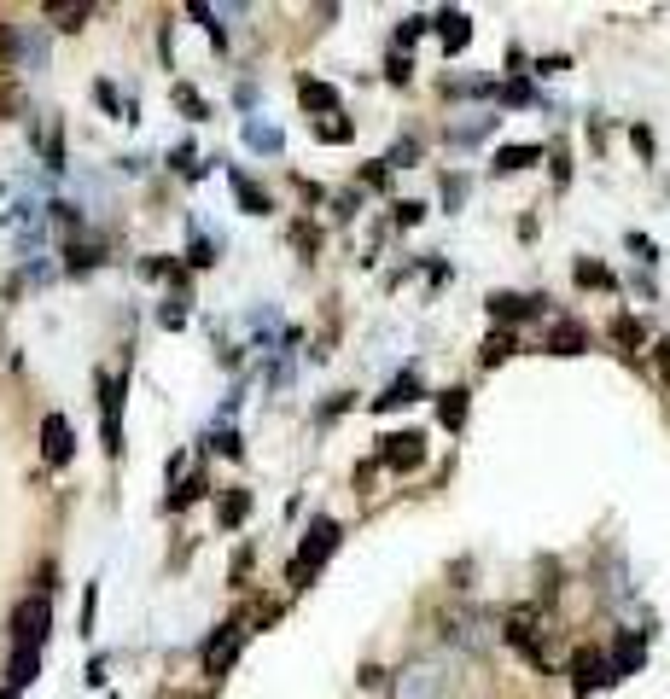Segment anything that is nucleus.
I'll return each instance as SVG.
<instances>
[{
  "instance_id": "nucleus-1",
  "label": "nucleus",
  "mask_w": 670,
  "mask_h": 699,
  "mask_svg": "<svg viewBox=\"0 0 670 699\" xmlns=\"http://www.w3.org/2000/svg\"><path fill=\"white\" fill-rule=\"evenodd\" d=\"M338 548V525L333 519H315L309 525V536H303V548H298V560H292V583H303V577H315L321 571V560Z\"/></svg>"
},
{
  "instance_id": "nucleus-2",
  "label": "nucleus",
  "mask_w": 670,
  "mask_h": 699,
  "mask_svg": "<svg viewBox=\"0 0 670 699\" xmlns=\"http://www.w3.org/2000/svg\"><path fill=\"white\" fill-rule=\"evenodd\" d=\"M245 624H239V618H228V624H222V630L210 635V647H204V670H210V676H228V670H234V659H239V647H245Z\"/></svg>"
},
{
  "instance_id": "nucleus-3",
  "label": "nucleus",
  "mask_w": 670,
  "mask_h": 699,
  "mask_svg": "<svg viewBox=\"0 0 670 699\" xmlns=\"http://www.w3.org/2000/svg\"><path fill=\"white\" fill-rule=\"evenodd\" d=\"M397 699H443V665L432 659H414L397 670Z\"/></svg>"
},
{
  "instance_id": "nucleus-4",
  "label": "nucleus",
  "mask_w": 670,
  "mask_h": 699,
  "mask_svg": "<svg viewBox=\"0 0 670 699\" xmlns=\"http://www.w3.org/2000/svg\"><path fill=\"white\" fill-rule=\"evenodd\" d=\"M379 461L391 466V472H414V466L426 461V437H420V432H391V437H379Z\"/></svg>"
},
{
  "instance_id": "nucleus-5",
  "label": "nucleus",
  "mask_w": 670,
  "mask_h": 699,
  "mask_svg": "<svg viewBox=\"0 0 670 699\" xmlns=\"http://www.w3.org/2000/svg\"><path fill=\"white\" fill-rule=\"evenodd\" d=\"M502 635H507V647H519V653H525L531 665H542V659H548V653H542V630H536L531 612H507Z\"/></svg>"
},
{
  "instance_id": "nucleus-6",
  "label": "nucleus",
  "mask_w": 670,
  "mask_h": 699,
  "mask_svg": "<svg viewBox=\"0 0 670 699\" xmlns=\"http://www.w3.org/2000/svg\"><path fill=\"white\" fill-rule=\"evenodd\" d=\"M12 630H18V647H41V635H47V595H35V600H24L18 612H12Z\"/></svg>"
},
{
  "instance_id": "nucleus-7",
  "label": "nucleus",
  "mask_w": 670,
  "mask_h": 699,
  "mask_svg": "<svg viewBox=\"0 0 670 699\" xmlns=\"http://www.w3.org/2000/svg\"><path fill=\"white\" fill-rule=\"evenodd\" d=\"M606 682H612L606 659L595 653V647H583V653L571 659V688H577V694H595V688H606Z\"/></svg>"
},
{
  "instance_id": "nucleus-8",
  "label": "nucleus",
  "mask_w": 670,
  "mask_h": 699,
  "mask_svg": "<svg viewBox=\"0 0 670 699\" xmlns=\"http://www.w3.org/2000/svg\"><path fill=\"white\" fill-rule=\"evenodd\" d=\"M70 449H76V443H70L65 414H47V420H41V455H47L53 466H65V461H70Z\"/></svg>"
},
{
  "instance_id": "nucleus-9",
  "label": "nucleus",
  "mask_w": 670,
  "mask_h": 699,
  "mask_svg": "<svg viewBox=\"0 0 670 699\" xmlns=\"http://www.w3.org/2000/svg\"><path fill=\"white\" fill-rule=\"evenodd\" d=\"M437 35H443V53H467L472 18L461 12V6H449V12H437Z\"/></svg>"
},
{
  "instance_id": "nucleus-10",
  "label": "nucleus",
  "mask_w": 670,
  "mask_h": 699,
  "mask_svg": "<svg viewBox=\"0 0 670 699\" xmlns=\"http://www.w3.org/2000/svg\"><path fill=\"white\" fill-rule=\"evenodd\" d=\"M490 315H496V321H531V315H542V298H525V292H490Z\"/></svg>"
},
{
  "instance_id": "nucleus-11",
  "label": "nucleus",
  "mask_w": 670,
  "mask_h": 699,
  "mask_svg": "<svg viewBox=\"0 0 670 699\" xmlns=\"http://www.w3.org/2000/svg\"><path fill=\"white\" fill-rule=\"evenodd\" d=\"M548 350H554V356H583V350H589V327H583V321H554V327H548Z\"/></svg>"
},
{
  "instance_id": "nucleus-12",
  "label": "nucleus",
  "mask_w": 670,
  "mask_h": 699,
  "mask_svg": "<svg viewBox=\"0 0 670 699\" xmlns=\"http://www.w3.org/2000/svg\"><path fill=\"white\" fill-rule=\"evenodd\" d=\"M641 659H647L641 635H636V630H624V635H618V653H612V665H606V670H612V682H618V676H630V670H636Z\"/></svg>"
},
{
  "instance_id": "nucleus-13",
  "label": "nucleus",
  "mask_w": 670,
  "mask_h": 699,
  "mask_svg": "<svg viewBox=\"0 0 670 699\" xmlns=\"http://www.w3.org/2000/svg\"><path fill=\"white\" fill-rule=\"evenodd\" d=\"M443 635H449V641H461V647H472V653H478V647H484V618H478V612H455V618L443 624Z\"/></svg>"
},
{
  "instance_id": "nucleus-14",
  "label": "nucleus",
  "mask_w": 670,
  "mask_h": 699,
  "mask_svg": "<svg viewBox=\"0 0 670 699\" xmlns=\"http://www.w3.org/2000/svg\"><path fill=\"white\" fill-rule=\"evenodd\" d=\"M298 100L309 105V111H327V117H338V88H333V82L303 76V82H298Z\"/></svg>"
},
{
  "instance_id": "nucleus-15",
  "label": "nucleus",
  "mask_w": 670,
  "mask_h": 699,
  "mask_svg": "<svg viewBox=\"0 0 670 699\" xmlns=\"http://www.w3.org/2000/svg\"><path fill=\"white\" fill-rule=\"evenodd\" d=\"M536 158H542V146H496V175H513V169H531Z\"/></svg>"
},
{
  "instance_id": "nucleus-16",
  "label": "nucleus",
  "mask_w": 670,
  "mask_h": 699,
  "mask_svg": "<svg viewBox=\"0 0 670 699\" xmlns=\"http://www.w3.org/2000/svg\"><path fill=\"white\" fill-rule=\"evenodd\" d=\"M414 397H420V379H414V373H402V379H391V385H385V397H373V408L385 414V408H397V402H414Z\"/></svg>"
},
{
  "instance_id": "nucleus-17",
  "label": "nucleus",
  "mask_w": 670,
  "mask_h": 699,
  "mask_svg": "<svg viewBox=\"0 0 670 699\" xmlns=\"http://www.w3.org/2000/svg\"><path fill=\"white\" fill-rule=\"evenodd\" d=\"M245 513H251V490H222V507H216V519L234 531V525H245Z\"/></svg>"
},
{
  "instance_id": "nucleus-18",
  "label": "nucleus",
  "mask_w": 670,
  "mask_h": 699,
  "mask_svg": "<svg viewBox=\"0 0 670 699\" xmlns=\"http://www.w3.org/2000/svg\"><path fill=\"white\" fill-rule=\"evenodd\" d=\"M234 193H239V210H251V216H263L268 210V193L251 181V175H239V169H234Z\"/></svg>"
},
{
  "instance_id": "nucleus-19",
  "label": "nucleus",
  "mask_w": 670,
  "mask_h": 699,
  "mask_svg": "<svg viewBox=\"0 0 670 699\" xmlns=\"http://www.w3.org/2000/svg\"><path fill=\"white\" fill-rule=\"evenodd\" d=\"M437 420L455 432V426L467 420V391H443V397H437Z\"/></svg>"
},
{
  "instance_id": "nucleus-20",
  "label": "nucleus",
  "mask_w": 670,
  "mask_h": 699,
  "mask_svg": "<svg viewBox=\"0 0 670 699\" xmlns=\"http://www.w3.org/2000/svg\"><path fill=\"white\" fill-rule=\"evenodd\" d=\"M513 350H519V344H513V333H490V338H484V356H478V362L496 367V362H507Z\"/></svg>"
},
{
  "instance_id": "nucleus-21",
  "label": "nucleus",
  "mask_w": 670,
  "mask_h": 699,
  "mask_svg": "<svg viewBox=\"0 0 670 699\" xmlns=\"http://www.w3.org/2000/svg\"><path fill=\"white\" fill-rule=\"evenodd\" d=\"M24 682H35V653L30 647H18V659H12V694H18Z\"/></svg>"
},
{
  "instance_id": "nucleus-22",
  "label": "nucleus",
  "mask_w": 670,
  "mask_h": 699,
  "mask_svg": "<svg viewBox=\"0 0 670 699\" xmlns=\"http://www.w3.org/2000/svg\"><path fill=\"white\" fill-rule=\"evenodd\" d=\"M88 12H94V6H53V24H59V30H82Z\"/></svg>"
},
{
  "instance_id": "nucleus-23",
  "label": "nucleus",
  "mask_w": 670,
  "mask_h": 699,
  "mask_svg": "<svg viewBox=\"0 0 670 699\" xmlns=\"http://www.w3.org/2000/svg\"><path fill=\"white\" fill-rule=\"evenodd\" d=\"M245 140H251V146H263V152H280V129H274V123H251Z\"/></svg>"
},
{
  "instance_id": "nucleus-24",
  "label": "nucleus",
  "mask_w": 670,
  "mask_h": 699,
  "mask_svg": "<svg viewBox=\"0 0 670 699\" xmlns=\"http://www.w3.org/2000/svg\"><path fill=\"white\" fill-rule=\"evenodd\" d=\"M612 338H618V344H641L647 333H641V321H636V315H618V321H612Z\"/></svg>"
},
{
  "instance_id": "nucleus-25",
  "label": "nucleus",
  "mask_w": 670,
  "mask_h": 699,
  "mask_svg": "<svg viewBox=\"0 0 670 699\" xmlns=\"http://www.w3.org/2000/svg\"><path fill=\"white\" fill-rule=\"evenodd\" d=\"M577 286H612V274H606L601 263H589V257H583V263H577Z\"/></svg>"
},
{
  "instance_id": "nucleus-26",
  "label": "nucleus",
  "mask_w": 670,
  "mask_h": 699,
  "mask_svg": "<svg viewBox=\"0 0 670 699\" xmlns=\"http://www.w3.org/2000/svg\"><path fill=\"white\" fill-rule=\"evenodd\" d=\"M315 134H321L327 146H344V140H350V134H356V129H350L344 117H333V123H321V129H315Z\"/></svg>"
},
{
  "instance_id": "nucleus-27",
  "label": "nucleus",
  "mask_w": 670,
  "mask_h": 699,
  "mask_svg": "<svg viewBox=\"0 0 670 699\" xmlns=\"http://www.w3.org/2000/svg\"><path fill=\"white\" fill-rule=\"evenodd\" d=\"M199 496H204V478H187V484L169 496V507H187V501H199Z\"/></svg>"
},
{
  "instance_id": "nucleus-28",
  "label": "nucleus",
  "mask_w": 670,
  "mask_h": 699,
  "mask_svg": "<svg viewBox=\"0 0 670 699\" xmlns=\"http://www.w3.org/2000/svg\"><path fill=\"white\" fill-rule=\"evenodd\" d=\"M175 105H181L187 117H204V100H199V94H193V88H175Z\"/></svg>"
},
{
  "instance_id": "nucleus-29",
  "label": "nucleus",
  "mask_w": 670,
  "mask_h": 699,
  "mask_svg": "<svg viewBox=\"0 0 670 699\" xmlns=\"http://www.w3.org/2000/svg\"><path fill=\"white\" fill-rule=\"evenodd\" d=\"M420 216H426V204H397V222H402V228H414Z\"/></svg>"
},
{
  "instance_id": "nucleus-30",
  "label": "nucleus",
  "mask_w": 670,
  "mask_h": 699,
  "mask_svg": "<svg viewBox=\"0 0 670 699\" xmlns=\"http://www.w3.org/2000/svg\"><path fill=\"white\" fill-rule=\"evenodd\" d=\"M502 100H507V105H525V100H531V88H525V82H507Z\"/></svg>"
},
{
  "instance_id": "nucleus-31",
  "label": "nucleus",
  "mask_w": 670,
  "mask_h": 699,
  "mask_svg": "<svg viewBox=\"0 0 670 699\" xmlns=\"http://www.w3.org/2000/svg\"><path fill=\"white\" fill-rule=\"evenodd\" d=\"M420 30H426V18H402V30H397V41H402V47H408V41H414V35H420Z\"/></svg>"
},
{
  "instance_id": "nucleus-32",
  "label": "nucleus",
  "mask_w": 670,
  "mask_h": 699,
  "mask_svg": "<svg viewBox=\"0 0 670 699\" xmlns=\"http://www.w3.org/2000/svg\"><path fill=\"white\" fill-rule=\"evenodd\" d=\"M443 199L461 204V199H467V181H461V175H455V181H443Z\"/></svg>"
},
{
  "instance_id": "nucleus-33",
  "label": "nucleus",
  "mask_w": 670,
  "mask_h": 699,
  "mask_svg": "<svg viewBox=\"0 0 670 699\" xmlns=\"http://www.w3.org/2000/svg\"><path fill=\"white\" fill-rule=\"evenodd\" d=\"M12 100H18V88H12V82L0 76V111H12Z\"/></svg>"
},
{
  "instance_id": "nucleus-34",
  "label": "nucleus",
  "mask_w": 670,
  "mask_h": 699,
  "mask_svg": "<svg viewBox=\"0 0 670 699\" xmlns=\"http://www.w3.org/2000/svg\"><path fill=\"white\" fill-rule=\"evenodd\" d=\"M12 53H18V41H12V30L0 24V59H12Z\"/></svg>"
},
{
  "instance_id": "nucleus-35",
  "label": "nucleus",
  "mask_w": 670,
  "mask_h": 699,
  "mask_svg": "<svg viewBox=\"0 0 670 699\" xmlns=\"http://www.w3.org/2000/svg\"><path fill=\"white\" fill-rule=\"evenodd\" d=\"M659 373H665V385H670V344H659Z\"/></svg>"
},
{
  "instance_id": "nucleus-36",
  "label": "nucleus",
  "mask_w": 670,
  "mask_h": 699,
  "mask_svg": "<svg viewBox=\"0 0 670 699\" xmlns=\"http://www.w3.org/2000/svg\"><path fill=\"white\" fill-rule=\"evenodd\" d=\"M0 699H18V694H12V688H0Z\"/></svg>"
}]
</instances>
